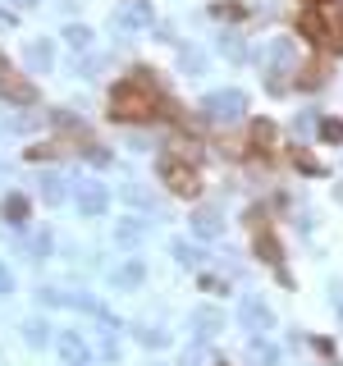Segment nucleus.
Here are the masks:
<instances>
[{
	"instance_id": "1",
	"label": "nucleus",
	"mask_w": 343,
	"mask_h": 366,
	"mask_svg": "<svg viewBox=\"0 0 343 366\" xmlns=\"http://www.w3.org/2000/svg\"><path fill=\"white\" fill-rule=\"evenodd\" d=\"M151 105H156V88L142 78V73H133L129 83H120L110 96V114L115 119H151Z\"/></svg>"
},
{
	"instance_id": "2",
	"label": "nucleus",
	"mask_w": 343,
	"mask_h": 366,
	"mask_svg": "<svg viewBox=\"0 0 343 366\" xmlns=\"http://www.w3.org/2000/svg\"><path fill=\"white\" fill-rule=\"evenodd\" d=\"M161 179L170 183L179 197H197V175H192L188 165H179V160H165V165H161Z\"/></svg>"
},
{
	"instance_id": "3",
	"label": "nucleus",
	"mask_w": 343,
	"mask_h": 366,
	"mask_svg": "<svg viewBox=\"0 0 343 366\" xmlns=\"http://www.w3.org/2000/svg\"><path fill=\"white\" fill-rule=\"evenodd\" d=\"M238 110H243L238 92H215L211 101H206V114H211V119H238Z\"/></svg>"
},
{
	"instance_id": "4",
	"label": "nucleus",
	"mask_w": 343,
	"mask_h": 366,
	"mask_svg": "<svg viewBox=\"0 0 343 366\" xmlns=\"http://www.w3.org/2000/svg\"><path fill=\"white\" fill-rule=\"evenodd\" d=\"M0 92H5V96H9V101H18V105H28V101H33V96H37V92H33V88H28V83H23V78H14V73H9V69H5V64H0Z\"/></svg>"
},
{
	"instance_id": "5",
	"label": "nucleus",
	"mask_w": 343,
	"mask_h": 366,
	"mask_svg": "<svg viewBox=\"0 0 343 366\" xmlns=\"http://www.w3.org/2000/svg\"><path fill=\"white\" fill-rule=\"evenodd\" d=\"M192 225H197V234H202V238H211V234H220V220H215V216H211V211H202V216H197V220H192Z\"/></svg>"
},
{
	"instance_id": "6",
	"label": "nucleus",
	"mask_w": 343,
	"mask_h": 366,
	"mask_svg": "<svg viewBox=\"0 0 343 366\" xmlns=\"http://www.w3.org/2000/svg\"><path fill=\"white\" fill-rule=\"evenodd\" d=\"M257 252L266 256L270 266H279V247H274V238H270V234H266V238H257Z\"/></svg>"
},
{
	"instance_id": "7",
	"label": "nucleus",
	"mask_w": 343,
	"mask_h": 366,
	"mask_svg": "<svg viewBox=\"0 0 343 366\" xmlns=\"http://www.w3.org/2000/svg\"><path fill=\"white\" fill-rule=\"evenodd\" d=\"M5 211H9V220H14V225H23V216H28V201H23V197H9V201H5Z\"/></svg>"
},
{
	"instance_id": "8",
	"label": "nucleus",
	"mask_w": 343,
	"mask_h": 366,
	"mask_svg": "<svg viewBox=\"0 0 343 366\" xmlns=\"http://www.w3.org/2000/svg\"><path fill=\"white\" fill-rule=\"evenodd\" d=\"M320 133H325V138H330V142H335V138L343 142V124H335V119H325V124H320Z\"/></svg>"
},
{
	"instance_id": "9",
	"label": "nucleus",
	"mask_w": 343,
	"mask_h": 366,
	"mask_svg": "<svg viewBox=\"0 0 343 366\" xmlns=\"http://www.w3.org/2000/svg\"><path fill=\"white\" fill-rule=\"evenodd\" d=\"M96 206H101V192L87 188V192H83V211H96Z\"/></svg>"
},
{
	"instance_id": "10",
	"label": "nucleus",
	"mask_w": 343,
	"mask_h": 366,
	"mask_svg": "<svg viewBox=\"0 0 343 366\" xmlns=\"http://www.w3.org/2000/svg\"><path fill=\"white\" fill-rule=\"evenodd\" d=\"M252 138H257V142H270L274 129H270V124H257V129H252Z\"/></svg>"
}]
</instances>
